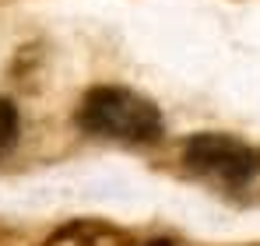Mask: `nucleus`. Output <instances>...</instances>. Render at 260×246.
<instances>
[{"instance_id":"nucleus-1","label":"nucleus","mask_w":260,"mask_h":246,"mask_svg":"<svg viewBox=\"0 0 260 246\" xmlns=\"http://www.w3.org/2000/svg\"><path fill=\"white\" fill-rule=\"evenodd\" d=\"M81 130L109 141L151 144L162 137V113L151 99L130 91L123 84H95L78 106Z\"/></svg>"},{"instance_id":"nucleus-2","label":"nucleus","mask_w":260,"mask_h":246,"mask_svg":"<svg viewBox=\"0 0 260 246\" xmlns=\"http://www.w3.org/2000/svg\"><path fill=\"white\" fill-rule=\"evenodd\" d=\"M183 162L193 176L221 190H243L260 172V151L229 134H197L186 141Z\"/></svg>"},{"instance_id":"nucleus-3","label":"nucleus","mask_w":260,"mask_h":246,"mask_svg":"<svg viewBox=\"0 0 260 246\" xmlns=\"http://www.w3.org/2000/svg\"><path fill=\"white\" fill-rule=\"evenodd\" d=\"M46 246H134L127 232H120L116 225L106 222H71L63 229H56Z\"/></svg>"},{"instance_id":"nucleus-4","label":"nucleus","mask_w":260,"mask_h":246,"mask_svg":"<svg viewBox=\"0 0 260 246\" xmlns=\"http://www.w3.org/2000/svg\"><path fill=\"white\" fill-rule=\"evenodd\" d=\"M18 141V109L7 95H0V155H7Z\"/></svg>"},{"instance_id":"nucleus-5","label":"nucleus","mask_w":260,"mask_h":246,"mask_svg":"<svg viewBox=\"0 0 260 246\" xmlns=\"http://www.w3.org/2000/svg\"><path fill=\"white\" fill-rule=\"evenodd\" d=\"M148 246H176V243H169V239H151Z\"/></svg>"}]
</instances>
